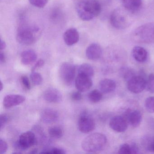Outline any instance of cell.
Wrapping results in <instances>:
<instances>
[{
  "mask_svg": "<svg viewBox=\"0 0 154 154\" xmlns=\"http://www.w3.org/2000/svg\"><path fill=\"white\" fill-rule=\"evenodd\" d=\"M101 11L98 0H84L77 4L76 12L79 18L84 21H89L100 15Z\"/></svg>",
  "mask_w": 154,
  "mask_h": 154,
  "instance_id": "obj_1",
  "label": "cell"
},
{
  "mask_svg": "<svg viewBox=\"0 0 154 154\" xmlns=\"http://www.w3.org/2000/svg\"><path fill=\"white\" fill-rule=\"evenodd\" d=\"M40 30L38 27L34 26H23L18 29L17 40L24 45L35 44L39 37Z\"/></svg>",
  "mask_w": 154,
  "mask_h": 154,
  "instance_id": "obj_2",
  "label": "cell"
},
{
  "mask_svg": "<svg viewBox=\"0 0 154 154\" xmlns=\"http://www.w3.org/2000/svg\"><path fill=\"white\" fill-rule=\"evenodd\" d=\"M106 136L102 133H94L83 140L82 147L84 151L90 153L98 152L103 149L107 143Z\"/></svg>",
  "mask_w": 154,
  "mask_h": 154,
  "instance_id": "obj_3",
  "label": "cell"
},
{
  "mask_svg": "<svg viewBox=\"0 0 154 154\" xmlns=\"http://www.w3.org/2000/svg\"><path fill=\"white\" fill-rule=\"evenodd\" d=\"M132 40L140 44L154 43V23L149 22L138 27L132 33Z\"/></svg>",
  "mask_w": 154,
  "mask_h": 154,
  "instance_id": "obj_4",
  "label": "cell"
},
{
  "mask_svg": "<svg viewBox=\"0 0 154 154\" xmlns=\"http://www.w3.org/2000/svg\"><path fill=\"white\" fill-rule=\"evenodd\" d=\"M75 75V66L72 63L65 62L60 66L59 76L64 84L66 85H72Z\"/></svg>",
  "mask_w": 154,
  "mask_h": 154,
  "instance_id": "obj_5",
  "label": "cell"
},
{
  "mask_svg": "<svg viewBox=\"0 0 154 154\" xmlns=\"http://www.w3.org/2000/svg\"><path fill=\"white\" fill-rule=\"evenodd\" d=\"M110 21L112 26L118 29H124L129 25L128 17L122 10H114L110 16Z\"/></svg>",
  "mask_w": 154,
  "mask_h": 154,
  "instance_id": "obj_6",
  "label": "cell"
},
{
  "mask_svg": "<svg viewBox=\"0 0 154 154\" xmlns=\"http://www.w3.org/2000/svg\"><path fill=\"white\" fill-rule=\"evenodd\" d=\"M36 139L35 133L32 131L24 132L20 137L19 140L15 145L17 149L21 150L27 149L35 143Z\"/></svg>",
  "mask_w": 154,
  "mask_h": 154,
  "instance_id": "obj_7",
  "label": "cell"
},
{
  "mask_svg": "<svg viewBox=\"0 0 154 154\" xmlns=\"http://www.w3.org/2000/svg\"><path fill=\"white\" fill-rule=\"evenodd\" d=\"M146 80L141 76H133L128 81L127 88L128 90L134 94L141 92L146 89Z\"/></svg>",
  "mask_w": 154,
  "mask_h": 154,
  "instance_id": "obj_8",
  "label": "cell"
},
{
  "mask_svg": "<svg viewBox=\"0 0 154 154\" xmlns=\"http://www.w3.org/2000/svg\"><path fill=\"white\" fill-rule=\"evenodd\" d=\"M95 127L94 121L86 114H83L79 119L78 128L82 133H87L93 131Z\"/></svg>",
  "mask_w": 154,
  "mask_h": 154,
  "instance_id": "obj_9",
  "label": "cell"
},
{
  "mask_svg": "<svg viewBox=\"0 0 154 154\" xmlns=\"http://www.w3.org/2000/svg\"><path fill=\"white\" fill-rule=\"evenodd\" d=\"M123 117L133 128H137L139 126L142 121V114L138 110H131L128 109L125 112Z\"/></svg>",
  "mask_w": 154,
  "mask_h": 154,
  "instance_id": "obj_10",
  "label": "cell"
},
{
  "mask_svg": "<svg viewBox=\"0 0 154 154\" xmlns=\"http://www.w3.org/2000/svg\"><path fill=\"white\" fill-rule=\"evenodd\" d=\"M128 122L126 119L122 116H117L111 119L109 126L112 129L118 132H123L127 130Z\"/></svg>",
  "mask_w": 154,
  "mask_h": 154,
  "instance_id": "obj_11",
  "label": "cell"
},
{
  "mask_svg": "<svg viewBox=\"0 0 154 154\" xmlns=\"http://www.w3.org/2000/svg\"><path fill=\"white\" fill-rule=\"evenodd\" d=\"M75 87L79 91H87L92 86V80L91 77L78 74L75 80Z\"/></svg>",
  "mask_w": 154,
  "mask_h": 154,
  "instance_id": "obj_12",
  "label": "cell"
},
{
  "mask_svg": "<svg viewBox=\"0 0 154 154\" xmlns=\"http://www.w3.org/2000/svg\"><path fill=\"white\" fill-rule=\"evenodd\" d=\"M26 100L24 96L20 94H8L6 95L3 100V105L7 109L17 106Z\"/></svg>",
  "mask_w": 154,
  "mask_h": 154,
  "instance_id": "obj_13",
  "label": "cell"
},
{
  "mask_svg": "<svg viewBox=\"0 0 154 154\" xmlns=\"http://www.w3.org/2000/svg\"><path fill=\"white\" fill-rule=\"evenodd\" d=\"M44 98L48 102L58 103L62 101V94L57 89L50 88L45 91Z\"/></svg>",
  "mask_w": 154,
  "mask_h": 154,
  "instance_id": "obj_14",
  "label": "cell"
},
{
  "mask_svg": "<svg viewBox=\"0 0 154 154\" xmlns=\"http://www.w3.org/2000/svg\"><path fill=\"white\" fill-rule=\"evenodd\" d=\"M85 54L88 59L95 61L100 58L102 54V49L99 44L94 43L86 48Z\"/></svg>",
  "mask_w": 154,
  "mask_h": 154,
  "instance_id": "obj_15",
  "label": "cell"
},
{
  "mask_svg": "<svg viewBox=\"0 0 154 154\" xmlns=\"http://www.w3.org/2000/svg\"><path fill=\"white\" fill-rule=\"evenodd\" d=\"M79 32L73 28L69 29L64 33V41L68 46L73 45L76 44L79 41Z\"/></svg>",
  "mask_w": 154,
  "mask_h": 154,
  "instance_id": "obj_16",
  "label": "cell"
},
{
  "mask_svg": "<svg viewBox=\"0 0 154 154\" xmlns=\"http://www.w3.org/2000/svg\"><path fill=\"white\" fill-rule=\"evenodd\" d=\"M40 118L44 123L46 124L52 123L57 120L58 118V113L54 109L48 108L42 112Z\"/></svg>",
  "mask_w": 154,
  "mask_h": 154,
  "instance_id": "obj_17",
  "label": "cell"
},
{
  "mask_svg": "<svg viewBox=\"0 0 154 154\" xmlns=\"http://www.w3.org/2000/svg\"><path fill=\"white\" fill-rule=\"evenodd\" d=\"M132 57L136 61L139 63H143L146 60L148 53L146 49L142 47H134L132 50Z\"/></svg>",
  "mask_w": 154,
  "mask_h": 154,
  "instance_id": "obj_18",
  "label": "cell"
},
{
  "mask_svg": "<svg viewBox=\"0 0 154 154\" xmlns=\"http://www.w3.org/2000/svg\"><path fill=\"white\" fill-rule=\"evenodd\" d=\"M99 88L102 93H110L116 89V83L114 81L111 79H103L100 82Z\"/></svg>",
  "mask_w": 154,
  "mask_h": 154,
  "instance_id": "obj_19",
  "label": "cell"
},
{
  "mask_svg": "<svg viewBox=\"0 0 154 154\" xmlns=\"http://www.w3.org/2000/svg\"><path fill=\"white\" fill-rule=\"evenodd\" d=\"M37 55L35 51L27 50L22 52L21 54V63L25 65H29L36 60Z\"/></svg>",
  "mask_w": 154,
  "mask_h": 154,
  "instance_id": "obj_20",
  "label": "cell"
},
{
  "mask_svg": "<svg viewBox=\"0 0 154 154\" xmlns=\"http://www.w3.org/2000/svg\"><path fill=\"white\" fill-rule=\"evenodd\" d=\"M142 4V0H122L123 7L130 11L138 10L141 8Z\"/></svg>",
  "mask_w": 154,
  "mask_h": 154,
  "instance_id": "obj_21",
  "label": "cell"
},
{
  "mask_svg": "<svg viewBox=\"0 0 154 154\" xmlns=\"http://www.w3.org/2000/svg\"><path fill=\"white\" fill-rule=\"evenodd\" d=\"M78 74L84 75L91 77L94 74V70L92 66L88 63H83L78 68Z\"/></svg>",
  "mask_w": 154,
  "mask_h": 154,
  "instance_id": "obj_22",
  "label": "cell"
},
{
  "mask_svg": "<svg viewBox=\"0 0 154 154\" xmlns=\"http://www.w3.org/2000/svg\"><path fill=\"white\" fill-rule=\"evenodd\" d=\"M48 134L54 138L59 139L63 137V131L59 126H53L48 129Z\"/></svg>",
  "mask_w": 154,
  "mask_h": 154,
  "instance_id": "obj_23",
  "label": "cell"
},
{
  "mask_svg": "<svg viewBox=\"0 0 154 154\" xmlns=\"http://www.w3.org/2000/svg\"><path fill=\"white\" fill-rule=\"evenodd\" d=\"M102 92L98 90L91 91L88 95V98L90 101L93 103L99 102L102 100Z\"/></svg>",
  "mask_w": 154,
  "mask_h": 154,
  "instance_id": "obj_24",
  "label": "cell"
},
{
  "mask_svg": "<svg viewBox=\"0 0 154 154\" xmlns=\"http://www.w3.org/2000/svg\"><path fill=\"white\" fill-rule=\"evenodd\" d=\"M146 89L151 93H154V74H150L146 81Z\"/></svg>",
  "mask_w": 154,
  "mask_h": 154,
  "instance_id": "obj_25",
  "label": "cell"
},
{
  "mask_svg": "<svg viewBox=\"0 0 154 154\" xmlns=\"http://www.w3.org/2000/svg\"><path fill=\"white\" fill-rule=\"evenodd\" d=\"M145 106L146 110L149 113H154V96L147 98L145 100Z\"/></svg>",
  "mask_w": 154,
  "mask_h": 154,
  "instance_id": "obj_26",
  "label": "cell"
},
{
  "mask_svg": "<svg viewBox=\"0 0 154 154\" xmlns=\"http://www.w3.org/2000/svg\"><path fill=\"white\" fill-rule=\"evenodd\" d=\"M30 78L32 82L35 85H38L41 84L43 82V77L39 73L32 72L30 75Z\"/></svg>",
  "mask_w": 154,
  "mask_h": 154,
  "instance_id": "obj_27",
  "label": "cell"
},
{
  "mask_svg": "<svg viewBox=\"0 0 154 154\" xmlns=\"http://www.w3.org/2000/svg\"><path fill=\"white\" fill-rule=\"evenodd\" d=\"M40 153L41 154H64L66 153V151L63 149L54 147L43 150L42 152H40Z\"/></svg>",
  "mask_w": 154,
  "mask_h": 154,
  "instance_id": "obj_28",
  "label": "cell"
},
{
  "mask_svg": "<svg viewBox=\"0 0 154 154\" xmlns=\"http://www.w3.org/2000/svg\"><path fill=\"white\" fill-rule=\"evenodd\" d=\"M31 5L36 8H42L47 5L48 0H29Z\"/></svg>",
  "mask_w": 154,
  "mask_h": 154,
  "instance_id": "obj_29",
  "label": "cell"
},
{
  "mask_svg": "<svg viewBox=\"0 0 154 154\" xmlns=\"http://www.w3.org/2000/svg\"><path fill=\"white\" fill-rule=\"evenodd\" d=\"M153 139L149 136H145L142 140V146L147 150H151V144Z\"/></svg>",
  "mask_w": 154,
  "mask_h": 154,
  "instance_id": "obj_30",
  "label": "cell"
},
{
  "mask_svg": "<svg viewBox=\"0 0 154 154\" xmlns=\"http://www.w3.org/2000/svg\"><path fill=\"white\" fill-rule=\"evenodd\" d=\"M118 153L119 154H131L130 145L128 144H122L120 146Z\"/></svg>",
  "mask_w": 154,
  "mask_h": 154,
  "instance_id": "obj_31",
  "label": "cell"
},
{
  "mask_svg": "<svg viewBox=\"0 0 154 154\" xmlns=\"http://www.w3.org/2000/svg\"><path fill=\"white\" fill-rule=\"evenodd\" d=\"M122 70V75H123L124 78L127 81H128L130 78L133 76H135L134 75V72L132 70L128 68H123Z\"/></svg>",
  "mask_w": 154,
  "mask_h": 154,
  "instance_id": "obj_32",
  "label": "cell"
},
{
  "mask_svg": "<svg viewBox=\"0 0 154 154\" xmlns=\"http://www.w3.org/2000/svg\"><path fill=\"white\" fill-rule=\"evenodd\" d=\"M21 81L22 82L23 86L25 88L28 90H29L31 89V85L29 82L28 77L26 75H23L21 78Z\"/></svg>",
  "mask_w": 154,
  "mask_h": 154,
  "instance_id": "obj_33",
  "label": "cell"
},
{
  "mask_svg": "<svg viewBox=\"0 0 154 154\" xmlns=\"http://www.w3.org/2000/svg\"><path fill=\"white\" fill-rule=\"evenodd\" d=\"M9 120V118L6 114H1L0 116V128L2 129Z\"/></svg>",
  "mask_w": 154,
  "mask_h": 154,
  "instance_id": "obj_34",
  "label": "cell"
},
{
  "mask_svg": "<svg viewBox=\"0 0 154 154\" xmlns=\"http://www.w3.org/2000/svg\"><path fill=\"white\" fill-rule=\"evenodd\" d=\"M8 149V145L7 142L1 139H0V154H3L7 152Z\"/></svg>",
  "mask_w": 154,
  "mask_h": 154,
  "instance_id": "obj_35",
  "label": "cell"
},
{
  "mask_svg": "<svg viewBox=\"0 0 154 154\" xmlns=\"http://www.w3.org/2000/svg\"><path fill=\"white\" fill-rule=\"evenodd\" d=\"M71 97L73 100L74 101H79L82 100V95L81 92L76 91L74 92L71 94Z\"/></svg>",
  "mask_w": 154,
  "mask_h": 154,
  "instance_id": "obj_36",
  "label": "cell"
},
{
  "mask_svg": "<svg viewBox=\"0 0 154 154\" xmlns=\"http://www.w3.org/2000/svg\"><path fill=\"white\" fill-rule=\"evenodd\" d=\"M44 64H45V62H44V60H42V59H39L37 62L35 66H33L32 69V72H34L36 69H37L38 68L42 67L44 66Z\"/></svg>",
  "mask_w": 154,
  "mask_h": 154,
  "instance_id": "obj_37",
  "label": "cell"
},
{
  "mask_svg": "<svg viewBox=\"0 0 154 154\" xmlns=\"http://www.w3.org/2000/svg\"><path fill=\"white\" fill-rule=\"evenodd\" d=\"M131 146V154H137L138 151V148L135 143H132Z\"/></svg>",
  "mask_w": 154,
  "mask_h": 154,
  "instance_id": "obj_38",
  "label": "cell"
},
{
  "mask_svg": "<svg viewBox=\"0 0 154 154\" xmlns=\"http://www.w3.org/2000/svg\"><path fill=\"white\" fill-rule=\"evenodd\" d=\"M6 44L5 43V41H3L2 40H1V42H0V49L1 50H4L6 48Z\"/></svg>",
  "mask_w": 154,
  "mask_h": 154,
  "instance_id": "obj_39",
  "label": "cell"
},
{
  "mask_svg": "<svg viewBox=\"0 0 154 154\" xmlns=\"http://www.w3.org/2000/svg\"><path fill=\"white\" fill-rule=\"evenodd\" d=\"M6 61V56L3 53H0V62L4 63Z\"/></svg>",
  "mask_w": 154,
  "mask_h": 154,
  "instance_id": "obj_40",
  "label": "cell"
},
{
  "mask_svg": "<svg viewBox=\"0 0 154 154\" xmlns=\"http://www.w3.org/2000/svg\"><path fill=\"white\" fill-rule=\"evenodd\" d=\"M151 150L154 152V139L152 140V144H151Z\"/></svg>",
  "mask_w": 154,
  "mask_h": 154,
  "instance_id": "obj_41",
  "label": "cell"
},
{
  "mask_svg": "<svg viewBox=\"0 0 154 154\" xmlns=\"http://www.w3.org/2000/svg\"><path fill=\"white\" fill-rule=\"evenodd\" d=\"M3 85L2 83V82H1V85H0V91H2V90H3Z\"/></svg>",
  "mask_w": 154,
  "mask_h": 154,
  "instance_id": "obj_42",
  "label": "cell"
}]
</instances>
